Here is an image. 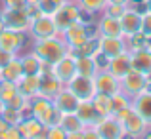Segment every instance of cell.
Segmentation results:
<instances>
[{
	"label": "cell",
	"instance_id": "38",
	"mask_svg": "<svg viewBox=\"0 0 151 139\" xmlns=\"http://www.w3.org/2000/svg\"><path fill=\"white\" fill-rule=\"evenodd\" d=\"M142 33L151 38V11L149 10L145 14H142Z\"/></svg>",
	"mask_w": 151,
	"mask_h": 139
},
{
	"label": "cell",
	"instance_id": "29",
	"mask_svg": "<svg viewBox=\"0 0 151 139\" xmlns=\"http://www.w3.org/2000/svg\"><path fill=\"white\" fill-rule=\"evenodd\" d=\"M90 101H92V105H94V109H96V113L100 114V118L113 114V103H111V95H105V93L96 92V95H94Z\"/></svg>",
	"mask_w": 151,
	"mask_h": 139
},
{
	"label": "cell",
	"instance_id": "39",
	"mask_svg": "<svg viewBox=\"0 0 151 139\" xmlns=\"http://www.w3.org/2000/svg\"><path fill=\"white\" fill-rule=\"evenodd\" d=\"M21 139V133H19V128L17 126H8L2 133H0V139Z\"/></svg>",
	"mask_w": 151,
	"mask_h": 139
},
{
	"label": "cell",
	"instance_id": "7",
	"mask_svg": "<svg viewBox=\"0 0 151 139\" xmlns=\"http://www.w3.org/2000/svg\"><path fill=\"white\" fill-rule=\"evenodd\" d=\"M67 88L71 90L75 95H77L81 101H86V99H92L96 95V82H94V76H84V74H75L69 82H67Z\"/></svg>",
	"mask_w": 151,
	"mask_h": 139
},
{
	"label": "cell",
	"instance_id": "37",
	"mask_svg": "<svg viewBox=\"0 0 151 139\" xmlns=\"http://www.w3.org/2000/svg\"><path fill=\"white\" fill-rule=\"evenodd\" d=\"M126 6H122V4H111L107 2V6L103 8V14L105 15H111V17H121V14L124 11Z\"/></svg>",
	"mask_w": 151,
	"mask_h": 139
},
{
	"label": "cell",
	"instance_id": "34",
	"mask_svg": "<svg viewBox=\"0 0 151 139\" xmlns=\"http://www.w3.org/2000/svg\"><path fill=\"white\" fill-rule=\"evenodd\" d=\"M111 103H113V114H117L119 110H122V109L132 105V99L124 92H117L115 95H111Z\"/></svg>",
	"mask_w": 151,
	"mask_h": 139
},
{
	"label": "cell",
	"instance_id": "11",
	"mask_svg": "<svg viewBox=\"0 0 151 139\" xmlns=\"http://www.w3.org/2000/svg\"><path fill=\"white\" fill-rule=\"evenodd\" d=\"M52 74H54L55 78H58L61 84H67V82L71 80V78L77 74V65H75V55L67 53L63 55L59 61H55L54 65H52Z\"/></svg>",
	"mask_w": 151,
	"mask_h": 139
},
{
	"label": "cell",
	"instance_id": "20",
	"mask_svg": "<svg viewBox=\"0 0 151 139\" xmlns=\"http://www.w3.org/2000/svg\"><path fill=\"white\" fill-rule=\"evenodd\" d=\"M98 36H113V38L124 36L119 17H111V15L103 14V17L98 21Z\"/></svg>",
	"mask_w": 151,
	"mask_h": 139
},
{
	"label": "cell",
	"instance_id": "1",
	"mask_svg": "<svg viewBox=\"0 0 151 139\" xmlns=\"http://www.w3.org/2000/svg\"><path fill=\"white\" fill-rule=\"evenodd\" d=\"M33 53H37L48 65H54L55 61L69 53V46L65 44V40L61 38V33L58 36H50V38H42V40H35L33 46Z\"/></svg>",
	"mask_w": 151,
	"mask_h": 139
},
{
	"label": "cell",
	"instance_id": "22",
	"mask_svg": "<svg viewBox=\"0 0 151 139\" xmlns=\"http://www.w3.org/2000/svg\"><path fill=\"white\" fill-rule=\"evenodd\" d=\"M130 61H132V69L140 71L144 74L151 73V48L130 51Z\"/></svg>",
	"mask_w": 151,
	"mask_h": 139
},
{
	"label": "cell",
	"instance_id": "44",
	"mask_svg": "<svg viewBox=\"0 0 151 139\" xmlns=\"http://www.w3.org/2000/svg\"><path fill=\"white\" fill-rule=\"evenodd\" d=\"M107 2H111V4H122V6H128V0H107Z\"/></svg>",
	"mask_w": 151,
	"mask_h": 139
},
{
	"label": "cell",
	"instance_id": "24",
	"mask_svg": "<svg viewBox=\"0 0 151 139\" xmlns=\"http://www.w3.org/2000/svg\"><path fill=\"white\" fill-rule=\"evenodd\" d=\"M132 107L151 126V92H142V93H138L136 97H132Z\"/></svg>",
	"mask_w": 151,
	"mask_h": 139
},
{
	"label": "cell",
	"instance_id": "28",
	"mask_svg": "<svg viewBox=\"0 0 151 139\" xmlns=\"http://www.w3.org/2000/svg\"><path fill=\"white\" fill-rule=\"evenodd\" d=\"M69 51L75 55V57H94V55L100 51V46H98V36L88 38V40L82 42L81 46L69 48Z\"/></svg>",
	"mask_w": 151,
	"mask_h": 139
},
{
	"label": "cell",
	"instance_id": "35",
	"mask_svg": "<svg viewBox=\"0 0 151 139\" xmlns=\"http://www.w3.org/2000/svg\"><path fill=\"white\" fill-rule=\"evenodd\" d=\"M67 0H38V10L42 11V14H46V15H54L55 11L59 10V8L65 4Z\"/></svg>",
	"mask_w": 151,
	"mask_h": 139
},
{
	"label": "cell",
	"instance_id": "14",
	"mask_svg": "<svg viewBox=\"0 0 151 139\" xmlns=\"http://www.w3.org/2000/svg\"><path fill=\"white\" fill-rule=\"evenodd\" d=\"M61 38L65 40V44L69 48L81 46L82 42L88 40V29H86L84 21H75L73 25H69L65 31H61Z\"/></svg>",
	"mask_w": 151,
	"mask_h": 139
},
{
	"label": "cell",
	"instance_id": "41",
	"mask_svg": "<svg viewBox=\"0 0 151 139\" xmlns=\"http://www.w3.org/2000/svg\"><path fill=\"white\" fill-rule=\"evenodd\" d=\"M14 57H15V53H12V51H8V50H4V48H0V69H2V67H6Z\"/></svg>",
	"mask_w": 151,
	"mask_h": 139
},
{
	"label": "cell",
	"instance_id": "43",
	"mask_svg": "<svg viewBox=\"0 0 151 139\" xmlns=\"http://www.w3.org/2000/svg\"><path fill=\"white\" fill-rule=\"evenodd\" d=\"M8 126H10V124H8V122H6V120H4V118H2V114H0V133H2L4 130L8 128Z\"/></svg>",
	"mask_w": 151,
	"mask_h": 139
},
{
	"label": "cell",
	"instance_id": "12",
	"mask_svg": "<svg viewBox=\"0 0 151 139\" xmlns=\"http://www.w3.org/2000/svg\"><path fill=\"white\" fill-rule=\"evenodd\" d=\"M119 21H121L124 36H132V34L142 31V14L134 6H126L124 11L121 14V17H119Z\"/></svg>",
	"mask_w": 151,
	"mask_h": 139
},
{
	"label": "cell",
	"instance_id": "16",
	"mask_svg": "<svg viewBox=\"0 0 151 139\" xmlns=\"http://www.w3.org/2000/svg\"><path fill=\"white\" fill-rule=\"evenodd\" d=\"M52 101H54V107L59 110V113H75L77 107H78V103H81V99L71 92L67 86H63Z\"/></svg>",
	"mask_w": 151,
	"mask_h": 139
},
{
	"label": "cell",
	"instance_id": "4",
	"mask_svg": "<svg viewBox=\"0 0 151 139\" xmlns=\"http://www.w3.org/2000/svg\"><path fill=\"white\" fill-rule=\"evenodd\" d=\"M92 128H94V132H96V137H100V139H121V137H124L122 122L119 120L115 114L100 118Z\"/></svg>",
	"mask_w": 151,
	"mask_h": 139
},
{
	"label": "cell",
	"instance_id": "3",
	"mask_svg": "<svg viewBox=\"0 0 151 139\" xmlns=\"http://www.w3.org/2000/svg\"><path fill=\"white\" fill-rule=\"evenodd\" d=\"M29 103H31V114L37 116L38 120H42L46 126H52V124H58L59 122L61 113L54 107L52 99L42 97V95H35V97L29 99Z\"/></svg>",
	"mask_w": 151,
	"mask_h": 139
},
{
	"label": "cell",
	"instance_id": "15",
	"mask_svg": "<svg viewBox=\"0 0 151 139\" xmlns=\"http://www.w3.org/2000/svg\"><path fill=\"white\" fill-rule=\"evenodd\" d=\"M19 128V133H21V139L27 137V139H37V137H44L46 133V124L42 120H38L37 116L31 114L29 118H23L21 122L17 124Z\"/></svg>",
	"mask_w": 151,
	"mask_h": 139
},
{
	"label": "cell",
	"instance_id": "13",
	"mask_svg": "<svg viewBox=\"0 0 151 139\" xmlns=\"http://www.w3.org/2000/svg\"><path fill=\"white\" fill-rule=\"evenodd\" d=\"M23 44H25V33L23 31H14V29H8V27H4L0 31V48L17 55L21 51Z\"/></svg>",
	"mask_w": 151,
	"mask_h": 139
},
{
	"label": "cell",
	"instance_id": "9",
	"mask_svg": "<svg viewBox=\"0 0 151 139\" xmlns=\"http://www.w3.org/2000/svg\"><path fill=\"white\" fill-rule=\"evenodd\" d=\"M2 21H4V27H8V29L23 31V33H27L33 19L29 17L27 10H12V8H4V11H2Z\"/></svg>",
	"mask_w": 151,
	"mask_h": 139
},
{
	"label": "cell",
	"instance_id": "32",
	"mask_svg": "<svg viewBox=\"0 0 151 139\" xmlns=\"http://www.w3.org/2000/svg\"><path fill=\"white\" fill-rule=\"evenodd\" d=\"M17 93H19V90H17V82H12V80H0V101H2V103H10Z\"/></svg>",
	"mask_w": 151,
	"mask_h": 139
},
{
	"label": "cell",
	"instance_id": "33",
	"mask_svg": "<svg viewBox=\"0 0 151 139\" xmlns=\"http://www.w3.org/2000/svg\"><path fill=\"white\" fill-rule=\"evenodd\" d=\"M78 8L88 14H98V11H103V8L107 6V0H77Z\"/></svg>",
	"mask_w": 151,
	"mask_h": 139
},
{
	"label": "cell",
	"instance_id": "26",
	"mask_svg": "<svg viewBox=\"0 0 151 139\" xmlns=\"http://www.w3.org/2000/svg\"><path fill=\"white\" fill-rule=\"evenodd\" d=\"M23 76V67H21V61L19 57L15 55L6 67L0 69V80H12V82H17L19 78Z\"/></svg>",
	"mask_w": 151,
	"mask_h": 139
},
{
	"label": "cell",
	"instance_id": "40",
	"mask_svg": "<svg viewBox=\"0 0 151 139\" xmlns=\"http://www.w3.org/2000/svg\"><path fill=\"white\" fill-rule=\"evenodd\" d=\"M4 8H12V10H25L27 0H2Z\"/></svg>",
	"mask_w": 151,
	"mask_h": 139
},
{
	"label": "cell",
	"instance_id": "46",
	"mask_svg": "<svg viewBox=\"0 0 151 139\" xmlns=\"http://www.w3.org/2000/svg\"><path fill=\"white\" fill-rule=\"evenodd\" d=\"M4 29V21H2V14H0V31Z\"/></svg>",
	"mask_w": 151,
	"mask_h": 139
},
{
	"label": "cell",
	"instance_id": "31",
	"mask_svg": "<svg viewBox=\"0 0 151 139\" xmlns=\"http://www.w3.org/2000/svg\"><path fill=\"white\" fill-rule=\"evenodd\" d=\"M0 114H2V118L10 126H17L19 122L25 118V113H23V110L15 109V107H10V105H6V103H4L2 109H0Z\"/></svg>",
	"mask_w": 151,
	"mask_h": 139
},
{
	"label": "cell",
	"instance_id": "2",
	"mask_svg": "<svg viewBox=\"0 0 151 139\" xmlns=\"http://www.w3.org/2000/svg\"><path fill=\"white\" fill-rule=\"evenodd\" d=\"M115 116H117L119 120L122 122L124 135L140 137V135H145V132H147V128H149V124L136 113V109H134L132 105L126 107V109H122V110H119Z\"/></svg>",
	"mask_w": 151,
	"mask_h": 139
},
{
	"label": "cell",
	"instance_id": "21",
	"mask_svg": "<svg viewBox=\"0 0 151 139\" xmlns=\"http://www.w3.org/2000/svg\"><path fill=\"white\" fill-rule=\"evenodd\" d=\"M130 69H132L130 51H122V53L111 57V59H109V65H107V71H109V73H113L117 78H122Z\"/></svg>",
	"mask_w": 151,
	"mask_h": 139
},
{
	"label": "cell",
	"instance_id": "36",
	"mask_svg": "<svg viewBox=\"0 0 151 139\" xmlns=\"http://www.w3.org/2000/svg\"><path fill=\"white\" fill-rule=\"evenodd\" d=\"M44 137H48V139H67V132L59 124H52V126H46Z\"/></svg>",
	"mask_w": 151,
	"mask_h": 139
},
{
	"label": "cell",
	"instance_id": "27",
	"mask_svg": "<svg viewBox=\"0 0 151 139\" xmlns=\"http://www.w3.org/2000/svg\"><path fill=\"white\" fill-rule=\"evenodd\" d=\"M19 61H21V67H23V74H40L42 65H44V61L37 53H33V51L21 55Z\"/></svg>",
	"mask_w": 151,
	"mask_h": 139
},
{
	"label": "cell",
	"instance_id": "10",
	"mask_svg": "<svg viewBox=\"0 0 151 139\" xmlns=\"http://www.w3.org/2000/svg\"><path fill=\"white\" fill-rule=\"evenodd\" d=\"M94 82H96V92L105 93V95H115L121 92V78H117L113 73L107 69H100L94 74Z\"/></svg>",
	"mask_w": 151,
	"mask_h": 139
},
{
	"label": "cell",
	"instance_id": "6",
	"mask_svg": "<svg viewBox=\"0 0 151 139\" xmlns=\"http://www.w3.org/2000/svg\"><path fill=\"white\" fill-rule=\"evenodd\" d=\"M29 33L35 40H42V38H50V36H58L59 31L54 23V17L52 15H46V14H40L38 17H35L31 21V27H29Z\"/></svg>",
	"mask_w": 151,
	"mask_h": 139
},
{
	"label": "cell",
	"instance_id": "17",
	"mask_svg": "<svg viewBox=\"0 0 151 139\" xmlns=\"http://www.w3.org/2000/svg\"><path fill=\"white\" fill-rule=\"evenodd\" d=\"M38 76H40V84H38V95H42V97L54 99L55 95H58L59 90L65 86V84H61V82H59L58 78L52 74V69L46 71V73H40Z\"/></svg>",
	"mask_w": 151,
	"mask_h": 139
},
{
	"label": "cell",
	"instance_id": "30",
	"mask_svg": "<svg viewBox=\"0 0 151 139\" xmlns=\"http://www.w3.org/2000/svg\"><path fill=\"white\" fill-rule=\"evenodd\" d=\"M75 65H77V74H84V76H94L100 71L94 57H75Z\"/></svg>",
	"mask_w": 151,
	"mask_h": 139
},
{
	"label": "cell",
	"instance_id": "18",
	"mask_svg": "<svg viewBox=\"0 0 151 139\" xmlns=\"http://www.w3.org/2000/svg\"><path fill=\"white\" fill-rule=\"evenodd\" d=\"M98 46H100V51L105 57H115V55L122 53L126 50V40L122 38H113V36H98Z\"/></svg>",
	"mask_w": 151,
	"mask_h": 139
},
{
	"label": "cell",
	"instance_id": "23",
	"mask_svg": "<svg viewBox=\"0 0 151 139\" xmlns=\"http://www.w3.org/2000/svg\"><path fill=\"white\" fill-rule=\"evenodd\" d=\"M38 84H40V76L38 74H23L17 80V90L21 95L31 99L35 95H38Z\"/></svg>",
	"mask_w": 151,
	"mask_h": 139
},
{
	"label": "cell",
	"instance_id": "42",
	"mask_svg": "<svg viewBox=\"0 0 151 139\" xmlns=\"http://www.w3.org/2000/svg\"><path fill=\"white\" fill-rule=\"evenodd\" d=\"M94 59H96L98 69H107V65H109V57H105L101 51H98V53L94 55Z\"/></svg>",
	"mask_w": 151,
	"mask_h": 139
},
{
	"label": "cell",
	"instance_id": "45",
	"mask_svg": "<svg viewBox=\"0 0 151 139\" xmlns=\"http://www.w3.org/2000/svg\"><path fill=\"white\" fill-rule=\"evenodd\" d=\"M144 2H145V6H147V10L151 11V0H144Z\"/></svg>",
	"mask_w": 151,
	"mask_h": 139
},
{
	"label": "cell",
	"instance_id": "25",
	"mask_svg": "<svg viewBox=\"0 0 151 139\" xmlns=\"http://www.w3.org/2000/svg\"><path fill=\"white\" fill-rule=\"evenodd\" d=\"M75 114H77L78 118H81L82 122H84L86 128H90V126H94L98 120H100V114L96 113V109H94L92 101L90 99H86V101H81L77 107V110H75Z\"/></svg>",
	"mask_w": 151,
	"mask_h": 139
},
{
	"label": "cell",
	"instance_id": "19",
	"mask_svg": "<svg viewBox=\"0 0 151 139\" xmlns=\"http://www.w3.org/2000/svg\"><path fill=\"white\" fill-rule=\"evenodd\" d=\"M58 124L65 130L67 137H71V139L73 137H82V132H84V128H86L84 122H82L75 113H61Z\"/></svg>",
	"mask_w": 151,
	"mask_h": 139
},
{
	"label": "cell",
	"instance_id": "5",
	"mask_svg": "<svg viewBox=\"0 0 151 139\" xmlns=\"http://www.w3.org/2000/svg\"><path fill=\"white\" fill-rule=\"evenodd\" d=\"M52 17H54V23H55V27H58L59 33L65 31L69 25H73L75 21H82V14H81L78 4H73L71 0H67Z\"/></svg>",
	"mask_w": 151,
	"mask_h": 139
},
{
	"label": "cell",
	"instance_id": "8",
	"mask_svg": "<svg viewBox=\"0 0 151 139\" xmlns=\"http://www.w3.org/2000/svg\"><path fill=\"white\" fill-rule=\"evenodd\" d=\"M145 82H147V76H145L144 73H140V71H136V69H130L128 73L121 78V92H124L132 99V97H136L138 93L144 92Z\"/></svg>",
	"mask_w": 151,
	"mask_h": 139
}]
</instances>
